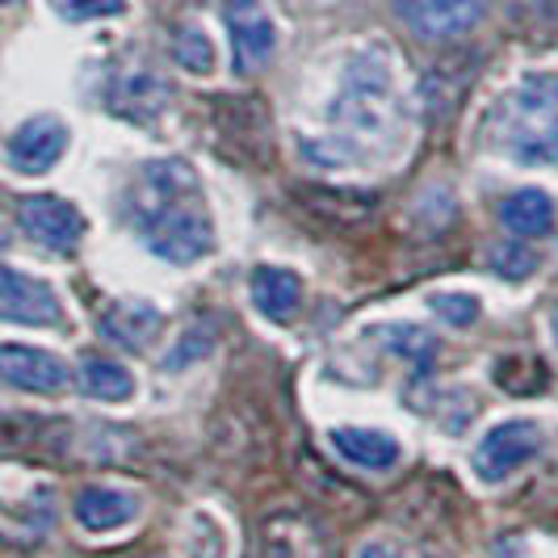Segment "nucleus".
<instances>
[{"instance_id":"a211bd4d","label":"nucleus","mask_w":558,"mask_h":558,"mask_svg":"<svg viewBox=\"0 0 558 558\" xmlns=\"http://www.w3.org/2000/svg\"><path fill=\"white\" fill-rule=\"evenodd\" d=\"M374 340H378L383 349H391L395 357H403V362H412V365H433L437 353H441L437 336L428 332V328H420V324H403V319L374 328Z\"/></svg>"},{"instance_id":"ddd939ff","label":"nucleus","mask_w":558,"mask_h":558,"mask_svg":"<svg viewBox=\"0 0 558 558\" xmlns=\"http://www.w3.org/2000/svg\"><path fill=\"white\" fill-rule=\"evenodd\" d=\"M328 441L332 449L344 458V462H353V466H362L369 475H387L399 466V458H403V446H399V437L391 433H383V428H357V424H340L328 433Z\"/></svg>"},{"instance_id":"f257e3e1","label":"nucleus","mask_w":558,"mask_h":558,"mask_svg":"<svg viewBox=\"0 0 558 558\" xmlns=\"http://www.w3.org/2000/svg\"><path fill=\"white\" fill-rule=\"evenodd\" d=\"M126 219L143 248L165 265H197L215 248V223L197 168L181 156H160L140 168V181L126 194Z\"/></svg>"},{"instance_id":"20e7f679","label":"nucleus","mask_w":558,"mask_h":558,"mask_svg":"<svg viewBox=\"0 0 558 558\" xmlns=\"http://www.w3.org/2000/svg\"><path fill=\"white\" fill-rule=\"evenodd\" d=\"M546 446V428L530 416L517 420H500L492 424L478 446L471 449V475L483 483V487H500L508 478L517 475L521 466H530L533 458Z\"/></svg>"},{"instance_id":"6e6552de","label":"nucleus","mask_w":558,"mask_h":558,"mask_svg":"<svg viewBox=\"0 0 558 558\" xmlns=\"http://www.w3.org/2000/svg\"><path fill=\"white\" fill-rule=\"evenodd\" d=\"M223 17L227 34H231V51H235V72L240 76L260 72L278 51V29L269 22L265 4L260 0H227Z\"/></svg>"},{"instance_id":"aec40b11","label":"nucleus","mask_w":558,"mask_h":558,"mask_svg":"<svg viewBox=\"0 0 558 558\" xmlns=\"http://www.w3.org/2000/svg\"><path fill=\"white\" fill-rule=\"evenodd\" d=\"M185 550L190 558H227V533L210 512H194L185 521Z\"/></svg>"},{"instance_id":"4468645a","label":"nucleus","mask_w":558,"mask_h":558,"mask_svg":"<svg viewBox=\"0 0 558 558\" xmlns=\"http://www.w3.org/2000/svg\"><path fill=\"white\" fill-rule=\"evenodd\" d=\"M403 17L424 38H458L471 26H478L487 0H399Z\"/></svg>"},{"instance_id":"1a4fd4ad","label":"nucleus","mask_w":558,"mask_h":558,"mask_svg":"<svg viewBox=\"0 0 558 558\" xmlns=\"http://www.w3.org/2000/svg\"><path fill=\"white\" fill-rule=\"evenodd\" d=\"M0 383L29 395H63L72 387V369L51 349L0 344Z\"/></svg>"},{"instance_id":"f03ea898","label":"nucleus","mask_w":558,"mask_h":558,"mask_svg":"<svg viewBox=\"0 0 558 558\" xmlns=\"http://www.w3.org/2000/svg\"><path fill=\"white\" fill-rule=\"evenodd\" d=\"M336 135L353 156H369L391 147L395 131L403 126V101L395 93V72L383 51H362L349 59L332 106H328Z\"/></svg>"},{"instance_id":"b1692460","label":"nucleus","mask_w":558,"mask_h":558,"mask_svg":"<svg viewBox=\"0 0 558 558\" xmlns=\"http://www.w3.org/2000/svg\"><path fill=\"white\" fill-rule=\"evenodd\" d=\"M362 558H403V550L395 542H387V537H378V542H365Z\"/></svg>"},{"instance_id":"f8f14e48","label":"nucleus","mask_w":558,"mask_h":558,"mask_svg":"<svg viewBox=\"0 0 558 558\" xmlns=\"http://www.w3.org/2000/svg\"><path fill=\"white\" fill-rule=\"evenodd\" d=\"M160 328H165L160 307H151L143 299H118L97 319V332L106 336L110 344H118V349H126V353L151 349V340L160 336Z\"/></svg>"},{"instance_id":"6ab92c4d","label":"nucleus","mask_w":558,"mask_h":558,"mask_svg":"<svg viewBox=\"0 0 558 558\" xmlns=\"http://www.w3.org/2000/svg\"><path fill=\"white\" fill-rule=\"evenodd\" d=\"M172 59H177L190 76H210V72H215V43L197 26H181L172 34Z\"/></svg>"},{"instance_id":"9d476101","label":"nucleus","mask_w":558,"mask_h":558,"mask_svg":"<svg viewBox=\"0 0 558 558\" xmlns=\"http://www.w3.org/2000/svg\"><path fill=\"white\" fill-rule=\"evenodd\" d=\"M72 512H76V525H81L84 533H113L140 521L143 500H140V492H131V487L88 483V487L76 492Z\"/></svg>"},{"instance_id":"393cba45","label":"nucleus","mask_w":558,"mask_h":558,"mask_svg":"<svg viewBox=\"0 0 558 558\" xmlns=\"http://www.w3.org/2000/svg\"><path fill=\"white\" fill-rule=\"evenodd\" d=\"M550 336H555V344H558V303L550 307Z\"/></svg>"},{"instance_id":"dca6fc26","label":"nucleus","mask_w":558,"mask_h":558,"mask_svg":"<svg viewBox=\"0 0 558 558\" xmlns=\"http://www.w3.org/2000/svg\"><path fill=\"white\" fill-rule=\"evenodd\" d=\"M500 223L517 235V240H542L555 231V197L537 185L512 190L500 202Z\"/></svg>"},{"instance_id":"4be33fe9","label":"nucleus","mask_w":558,"mask_h":558,"mask_svg":"<svg viewBox=\"0 0 558 558\" xmlns=\"http://www.w3.org/2000/svg\"><path fill=\"white\" fill-rule=\"evenodd\" d=\"M63 22H101V17H113L126 9V0H51Z\"/></svg>"},{"instance_id":"9b49d317","label":"nucleus","mask_w":558,"mask_h":558,"mask_svg":"<svg viewBox=\"0 0 558 558\" xmlns=\"http://www.w3.org/2000/svg\"><path fill=\"white\" fill-rule=\"evenodd\" d=\"M248 299L252 307L260 311L269 324H294L299 311H303V278L294 269H281V265H256L248 274Z\"/></svg>"},{"instance_id":"a878e982","label":"nucleus","mask_w":558,"mask_h":558,"mask_svg":"<svg viewBox=\"0 0 558 558\" xmlns=\"http://www.w3.org/2000/svg\"><path fill=\"white\" fill-rule=\"evenodd\" d=\"M0 4H17V0H0Z\"/></svg>"},{"instance_id":"39448f33","label":"nucleus","mask_w":558,"mask_h":558,"mask_svg":"<svg viewBox=\"0 0 558 558\" xmlns=\"http://www.w3.org/2000/svg\"><path fill=\"white\" fill-rule=\"evenodd\" d=\"M0 324H17V328H63L68 311L59 303V294L34 274H22L13 265L0 260Z\"/></svg>"},{"instance_id":"412c9836","label":"nucleus","mask_w":558,"mask_h":558,"mask_svg":"<svg viewBox=\"0 0 558 558\" xmlns=\"http://www.w3.org/2000/svg\"><path fill=\"white\" fill-rule=\"evenodd\" d=\"M428 311L441 324H449V328H471L478 319V311H483V303H478L475 294H466V290H437V294H428Z\"/></svg>"},{"instance_id":"2eb2a0df","label":"nucleus","mask_w":558,"mask_h":558,"mask_svg":"<svg viewBox=\"0 0 558 558\" xmlns=\"http://www.w3.org/2000/svg\"><path fill=\"white\" fill-rule=\"evenodd\" d=\"M168 106V84L160 76H151V72H126V76H118L110 88V110L122 113V118H131V122H156Z\"/></svg>"},{"instance_id":"f3484780","label":"nucleus","mask_w":558,"mask_h":558,"mask_svg":"<svg viewBox=\"0 0 558 558\" xmlns=\"http://www.w3.org/2000/svg\"><path fill=\"white\" fill-rule=\"evenodd\" d=\"M76 378H81V391L88 399H97V403H131L135 399V374L126 369L122 362H110V357H81V369H76Z\"/></svg>"},{"instance_id":"423d86ee","label":"nucleus","mask_w":558,"mask_h":558,"mask_svg":"<svg viewBox=\"0 0 558 558\" xmlns=\"http://www.w3.org/2000/svg\"><path fill=\"white\" fill-rule=\"evenodd\" d=\"M17 223H22V231H26V240H34L38 248L56 252V256H68V252L81 248L84 231H88L81 210L56 194L22 197V206H17Z\"/></svg>"},{"instance_id":"0eeeda50","label":"nucleus","mask_w":558,"mask_h":558,"mask_svg":"<svg viewBox=\"0 0 558 558\" xmlns=\"http://www.w3.org/2000/svg\"><path fill=\"white\" fill-rule=\"evenodd\" d=\"M72 147V131L68 122L56 118V113H34L26 118L13 135H9V168L22 172V177H47L51 168L68 156Z\"/></svg>"},{"instance_id":"7ed1b4c3","label":"nucleus","mask_w":558,"mask_h":558,"mask_svg":"<svg viewBox=\"0 0 558 558\" xmlns=\"http://www.w3.org/2000/svg\"><path fill=\"white\" fill-rule=\"evenodd\" d=\"M500 147L512 165L558 168V76L530 72L504 101Z\"/></svg>"},{"instance_id":"5701e85b","label":"nucleus","mask_w":558,"mask_h":558,"mask_svg":"<svg viewBox=\"0 0 558 558\" xmlns=\"http://www.w3.org/2000/svg\"><path fill=\"white\" fill-rule=\"evenodd\" d=\"M492 269L508 281H525L537 269V256L525 244H504V248L492 252Z\"/></svg>"}]
</instances>
